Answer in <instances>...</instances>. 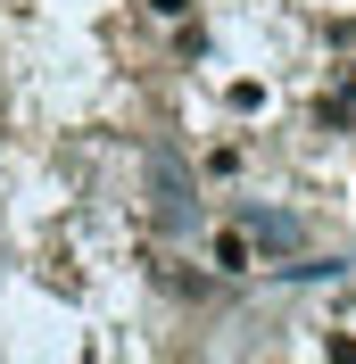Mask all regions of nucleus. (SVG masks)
<instances>
[{"label": "nucleus", "mask_w": 356, "mask_h": 364, "mask_svg": "<svg viewBox=\"0 0 356 364\" xmlns=\"http://www.w3.org/2000/svg\"><path fill=\"white\" fill-rule=\"evenodd\" d=\"M150 9H157L166 25H174V17H191V0H150Z\"/></svg>", "instance_id": "obj_2"}, {"label": "nucleus", "mask_w": 356, "mask_h": 364, "mask_svg": "<svg viewBox=\"0 0 356 364\" xmlns=\"http://www.w3.org/2000/svg\"><path fill=\"white\" fill-rule=\"evenodd\" d=\"M216 265H224V273H248V265H257V240H248V224H224V232H216Z\"/></svg>", "instance_id": "obj_1"}]
</instances>
